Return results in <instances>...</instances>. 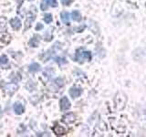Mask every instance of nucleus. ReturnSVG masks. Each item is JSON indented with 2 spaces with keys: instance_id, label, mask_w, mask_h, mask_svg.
I'll return each mask as SVG.
<instances>
[{
  "instance_id": "obj_1",
  "label": "nucleus",
  "mask_w": 146,
  "mask_h": 137,
  "mask_svg": "<svg viewBox=\"0 0 146 137\" xmlns=\"http://www.w3.org/2000/svg\"><path fill=\"white\" fill-rule=\"evenodd\" d=\"M91 58H92L91 53L88 51V50H84L82 49L77 50L76 55H75V61L80 63H83L85 61H91Z\"/></svg>"
},
{
  "instance_id": "obj_2",
  "label": "nucleus",
  "mask_w": 146,
  "mask_h": 137,
  "mask_svg": "<svg viewBox=\"0 0 146 137\" xmlns=\"http://www.w3.org/2000/svg\"><path fill=\"white\" fill-rule=\"evenodd\" d=\"M59 106H60V110L61 111H67L70 108L71 104H70V102L68 100V99L67 97H62L59 100Z\"/></svg>"
},
{
  "instance_id": "obj_3",
  "label": "nucleus",
  "mask_w": 146,
  "mask_h": 137,
  "mask_svg": "<svg viewBox=\"0 0 146 137\" xmlns=\"http://www.w3.org/2000/svg\"><path fill=\"white\" fill-rule=\"evenodd\" d=\"M9 23H10L11 27H13V29L15 30H19L21 29V21L18 17H14L12 18V19H10V21H9Z\"/></svg>"
},
{
  "instance_id": "obj_4",
  "label": "nucleus",
  "mask_w": 146,
  "mask_h": 137,
  "mask_svg": "<svg viewBox=\"0 0 146 137\" xmlns=\"http://www.w3.org/2000/svg\"><path fill=\"white\" fill-rule=\"evenodd\" d=\"M62 121L65 122V123H68V124H70V123H72L76 121V116L74 113H68V114H65L63 117H62Z\"/></svg>"
},
{
  "instance_id": "obj_5",
  "label": "nucleus",
  "mask_w": 146,
  "mask_h": 137,
  "mask_svg": "<svg viewBox=\"0 0 146 137\" xmlns=\"http://www.w3.org/2000/svg\"><path fill=\"white\" fill-rule=\"evenodd\" d=\"M81 93H82V90L80 88H78V87H72L70 90V94L73 99L80 97Z\"/></svg>"
},
{
  "instance_id": "obj_6",
  "label": "nucleus",
  "mask_w": 146,
  "mask_h": 137,
  "mask_svg": "<svg viewBox=\"0 0 146 137\" xmlns=\"http://www.w3.org/2000/svg\"><path fill=\"white\" fill-rule=\"evenodd\" d=\"M53 132L56 134V135H64L67 132V131H66V129L64 128L63 126H60V125H58V124H57V125H55L54 127H53Z\"/></svg>"
},
{
  "instance_id": "obj_7",
  "label": "nucleus",
  "mask_w": 146,
  "mask_h": 137,
  "mask_svg": "<svg viewBox=\"0 0 146 137\" xmlns=\"http://www.w3.org/2000/svg\"><path fill=\"white\" fill-rule=\"evenodd\" d=\"M14 111H15L16 114H17V115H21V114L24 112L25 109H24V106H23L20 102H16L14 104Z\"/></svg>"
},
{
  "instance_id": "obj_8",
  "label": "nucleus",
  "mask_w": 146,
  "mask_h": 137,
  "mask_svg": "<svg viewBox=\"0 0 146 137\" xmlns=\"http://www.w3.org/2000/svg\"><path fill=\"white\" fill-rule=\"evenodd\" d=\"M39 39L40 37L38 36V35H35L33 38H32L30 40H29V45L30 47H33V48H36L39 44Z\"/></svg>"
},
{
  "instance_id": "obj_9",
  "label": "nucleus",
  "mask_w": 146,
  "mask_h": 137,
  "mask_svg": "<svg viewBox=\"0 0 146 137\" xmlns=\"http://www.w3.org/2000/svg\"><path fill=\"white\" fill-rule=\"evenodd\" d=\"M60 18L64 24H66V25L70 24V14L68 12H62L60 14Z\"/></svg>"
},
{
  "instance_id": "obj_10",
  "label": "nucleus",
  "mask_w": 146,
  "mask_h": 137,
  "mask_svg": "<svg viewBox=\"0 0 146 137\" xmlns=\"http://www.w3.org/2000/svg\"><path fill=\"white\" fill-rule=\"evenodd\" d=\"M71 17L73 20L77 21V22H80L81 20V15L78 10H73L71 12Z\"/></svg>"
},
{
  "instance_id": "obj_11",
  "label": "nucleus",
  "mask_w": 146,
  "mask_h": 137,
  "mask_svg": "<svg viewBox=\"0 0 146 137\" xmlns=\"http://www.w3.org/2000/svg\"><path fill=\"white\" fill-rule=\"evenodd\" d=\"M39 70H40V65L38 63L34 62L29 66V71L30 72H38Z\"/></svg>"
},
{
  "instance_id": "obj_12",
  "label": "nucleus",
  "mask_w": 146,
  "mask_h": 137,
  "mask_svg": "<svg viewBox=\"0 0 146 137\" xmlns=\"http://www.w3.org/2000/svg\"><path fill=\"white\" fill-rule=\"evenodd\" d=\"M44 21L47 23V24L51 23L53 21V17H52L51 14H46V15L44 16Z\"/></svg>"
},
{
  "instance_id": "obj_13",
  "label": "nucleus",
  "mask_w": 146,
  "mask_h": 137,
  "mask_svg": "<svg viewBox=\"0 0 146 137\" xmlns=\"http://www.w3.org/2000/svg\"><path fill=\"white\" fill-rule=\"evenodd\" d=\"M8 63V59L6 55H2L0 56V65L3 66V65H6V64Z\"/></svg>"
},
{
  "instance_id": "obj_14",
  "label": "nucleus",
  "mask_w": 146,
  "mask_h": 137,
  "mask_svg": "<svg viewBox=\"0 0 146 137\" xmlns=\"http://www.w3.org/2000/svg\"><path fill=\"white\" fill-rule=\"evenodd\" d=\"M48 0H42V2L40 4V8L41 10H47L48 7Z\"/></svg>"
},
{
  "instance_id": "obj_15",
  "label": "nucleus",
  "mask_w": 146,
  "mask_h": 137,
  "mask_svg": "<svg viewBox=\"0 0 146 137\" xmlns=\"http://www.w3.org/2000/svg\"><path fill=\"white\" fill-rule=\"evenodd\" d=\"M55 61H57L58 64H59V65H62V64H66L67 63V61L65 58H61V57H58L55 59Z\"/></svg>"
},
{
  "instance_id": "obj_16",
  "label": "nucleus",
  "mask_w": 146,
  "mask_h": 137,
  "mask_svg": "<svg viewBox=\"0 0 146 137\" xmlns=\"http://www.w3.org/2000/svg\"><path fill=\"white\" fill-rule=\"evenodd\" d=\"M48 6L52 7H58V2L57 0H48Z\"/></svg>"
},
{
  "instance_id": "obj_17",
  "label": "nucleus",
  "mask_w": 146,
  "mask_h": 137,
  "mask_svg": "<svg viewBox=\"0 0 146 137\" xmlns=\"http://www.w3.org/2000/svg\"><path fill=\"white\" fill-rule=\"evenodd\" d=\"M60 1H61V4L64 5V6H70V5H71L73 0H60Z\"/></svg>"
},
{
  "instance_id": "obj_18",
  "label": "nucleus",
  "mask_w": 146,
  "mask_h": 137,
  "mask_svg": "<svg viewBox=\"0 0 146 137\" xmlns=\"http://www.w3.org/2000/svg\"><path fill=\"white\" fill-rule=\"evenodd\" d=\"M43 29V25L42 24H41V23H38V25H36V30H41V29Z\"/></svg>"
}]
</instances>
